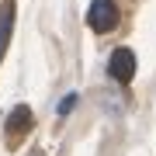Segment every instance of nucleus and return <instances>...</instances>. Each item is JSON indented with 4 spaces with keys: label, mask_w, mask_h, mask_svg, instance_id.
Returning <instances> with one entry per match:
<instances>
[{
    "label": "nucleus",
    "mask_w": 156,
    "mask_h": 156,
    "mask_svg": "<svg viewBox=\"0 0 156 156\" xmlns=\"http://www.w3.org/2000/svg\"><path fill=\"white\" fill-rule=\"evenodd\" d=\"M73 104H76V97H73V94H69V97H62V104H59V115H69V108H73Z\"/></svg>",
    "instance_id": "nucleus-5"
},
{
    "label": "nucleus",
    "mask_w": 156,
    "mask_h": 156,
    "mask_svg": "<svg viewBox=\"0 0 156 156\" xmlns=\"http://www.w3.org/2000/svg\"><path fill=\"white\" fill-rule=\"evenodd\" d=\"M35 125V118H31V108L28 104H17L14 111H11V118H7V139L11 142H17L24 132Z\"/></svg>",
    "instance_id": "nucleus-3"
},
{
    "label": "nucleus",
    "mask_w": 156,
    "mask_h": 156,
    "mask_svg": "<svg viewBox=\"0 0 156 156\" xmlns=\"http://www.w3.org/2000/svg\"><path fill=\"white\" fill-rule=\"evenodd\" d=\"M118 17H122V11L115 7V0H90L87 24H90L97 35H101V31H115V28H118Z\"/></svg>",
    "instance_id": "nucleus-1"
},
{
    "label": "nucleus",
    "mask_w": 156,
    "mask_h": 156,
    "mask_svg": "<svg viewBox=\"0 0 156 156\" xmlns=\"http://www.w3.org/2000/svg\"><path fill=\"white\" fill-rule=\"evenodd\" d=\"M11 31H14V0H7L4 11H0V59L11 45Z\"/></svg>",
    "instance_id": "nucleus-4"
},
{
    "label": "nucleus",
    "mask_w": 156,
    "mask_h": 156,
    "mask_svg": "<svg viewBox=\"0 0 156 156\" xmlns=\"http://www.w3.org/2000/svg\"><path fill=\"white\" fill-rule=\"evenodd\" d=\"M108 73H111V80H118V83H128L135 76V52L132 49H115L111 62H108Z\"/></svg>",
    "instance_id": "nucleus-2"
}]
</instances>
